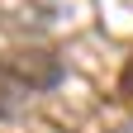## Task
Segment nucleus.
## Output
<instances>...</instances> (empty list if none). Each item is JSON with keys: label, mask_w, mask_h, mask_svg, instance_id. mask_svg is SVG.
Instances as JSON below:
<instances>
[{"label": "nucleus", "mask_w": 133, "mask_h": 133, "mask_svg": "<svg viewBox=\"0 0 133 133\" xmlns=\"http://www.w3.org/2000/svg\"><path fill=\"white\" fill-rule=\"evenodd\" d=\"M10 76H19V86H52L57 81V62L48 57V52H24V57H14L10 66H5Z\"/></svg>", "instance_id": "f257e3e1"}, {"label": "nucleus", "mask_w": 133, "mask_h": 133, "mask_svg": "<svg viewBox=\"0 0 133 133\" xmlns=\"http://www.w3.org/2000/svg\"><path fill=\"white\" fill-rule=\"evenodd\" d=\"M119 90H124V95L133 100V62H128V71H124V81H119Z\"/></svg>", "instance_id": "f03ea898"}]
</instances>
